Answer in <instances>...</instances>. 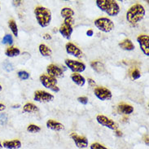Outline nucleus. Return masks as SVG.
Masks as SVG:
<instances>
[{
	"label": "nucleus",
	"instance_id": "f3484780",
	"mask_svg": "<svg viewBox=\"0 0 149 149\" xmlns=\"http://www.w3.org/2000/svg\"><path fill=\"white\" fill-rule=\"evenodd\" d=\"M117 112L123 115H130L134 112V108L127 104H120L117 106Z\"/></svg>",
	"mask_w": 149,
	"mask_h": 149
},
{
	"label": "nucleus",
	"instance_id": "6e6552de",
	"mask_svg": "<svg viewBox=\"0 0 149 149\" xmlns=\"http://www.w3.org/2000/svg\"><path fill=\"white\" fill-rule=\"evenodd\" d=\"M95 95L102 101L110 100L113 97V94L109 89L104 86H98L94 90Z\"/></svg>",
	"mask_w": 149,
	"mask_h": 149
},
{
	"label": "nucleus",
	"instance_id": "f257e3e1",
	"mask_svg": "<svg viewBox=\"0 0 149 149\" xmlns=\"http://www.w3.org/2000/svg\"><path fill=\"white\" fill-rule=\"evenodd\" d=\"M145 9L140 3H135L129 8L126 12V20L130 24H137L145 16Z\"/></svg>",
	"mask_w": 149,
	"mask_h": 149
},
{
	"label": "nucleus",
	"instance_id": "473e14b6",
	"mask_svg": "<svg viewBox=\"0 0 149 149\" xmlns=\"http://www.w3.org/2000/svg\"><path fill=\"white\" fill-rule=\"evenodd\" d=\"M77 101L81 103V104L83 105H86L87 103H88V98L86 96H81L77 98Z\"/></svg>",
	"mask_w": 149,
	"mask_h": 149
},
{
	"label": "nucleus",
	"instance_id": "c9c22d12",
	"mask_svg": "<svg viewBox=\"0 0 149 149\" xmlns=\"http://www.w3.org/2000/svg\"><path fill=\"white\" fill-rule=\"evenodd\" d=\"M87 81H88V83L90 84V86H95V81L93 79H91V78H88Z\"/></svg>",
	"mask_w": 149,
	"mask_h": 149
},
{
	"label": "nucleus",
	"instance_id": "6ab92c4d",
	"mask_svg": "<svg viewBox=\"0 0 149 149\" xmlns=\"http://www.w3.org/2000/svg\"><path fill=\"white\" fill-rule=\"evenodd\" d=\"M71 79L73 82L79 86H83L86 83V79L83 76H81L79 73H73L71 75Z\"/></svg>",
	"mask_w": 149,
	"mask_h": 149
},
{
	"label": "nucleus",
	"instance_id": "ea45409f",
	"mask_svg": "<svg viewBox=\"0 0 149 149\" xmlns=\"http://www.w3.org/2000/svg\"><path fill=\"white\" fill-rule=\"evenodd\" d=\"M144 141H145V143L147 144V146H148V135H146L145 136Z\"/></svg>",
	"mask_w": 149,
	"mask_h": 149
},
{
	"label": "nucleus",
	"instance_id": "9d476101",
	"mask_svg": "<svg viewBox=\"0 0 149 149\" xmlns=\"http://www.w3.org/2000/svg\"><path fill=\"white\" fill-rule=\"evenodd\" d=\"M137 42L139 44L141 51L143 54L148 56H149V36L148 34H140L137 38Z\"/></svg>",
	"mask_w": 149,
	"mask_h": 149
},
{
	"label": "nucleus",
	"instance_id": "c756f323",
	"mask_svg": "<svg viewBox=\"0 0 149 149\" xmlns=\"http://www.w3.org/2000/svg\"><path fill=\"white\" fill-rule=\"evenodd\" d=\"M131 77H132V78H133L134 80H137L139 78H140L141 74H140L139 70V69H134L132 72V73H131Z\"/></svg>",
	"mask_w": 149,
	"mask_h": 149
},
{
	"label": "nucleus",
	"instance_id": "393cba45",
	"mask_svg": "<svg viewBox=\"0 0 149 149\" xmlns=\"http://www.w3.org/2000/svg\"><path fill=\"white\" fill-rule=\"evenodd\" d=\"M91 65L93 69H95L97 73H101L104 69V65L101 62H100V61H93L92 63L91 64Z\"/></svg>",
	"mask_w": 149,
	"mask_h": 149
},
{
	"label": "nucleus",
	"instance_id": "ddd939ff",
	"mask_svg": "<svg viewBox=\"0 0 149 149\" xmlns=\"http://www.w3.org/2000/svg\"><path fill=\"white\" fill-rule=\"evenodd\" d=\"M47 75L49 76L57 78V77H64V71L58 67L56 65H49L47 67Z\"/></svg>",
	"mask_w": 149,
	"mask_h": 149
},
{
	"label": "nucleus",
	"instance_id": "79ce46f5",
	"mask_svg": "<svg viewBox=\"0 0 149 149\" xmlns=\"http://www.w3.org/2000/svg\"><path fill=\"white\" fill-rule=\"evenodd\" d=\"M20 107V104L13 105V106H12V108H13V109H19Z\"/></svg>",
	"mask_w": 149,
	"mask_h": 149
},
{
	"label": "nucleus",
	"instance_id": "9b49d317",
	"mask_svg": "<svg viewBox=\"0 0 149 149\" xmlns=\"http://www.w3.org/2000/svg\"><path fill=\"white\" fill-rule=\"evenodd\" d=\"M70 138L72 139L75 143V145L79 148H86L88 147V139L84 136L78 135L77 134L73 132L70 134Z\"/></svg>",
	"mask_w": 149,
	"mask_h": 149
},
{
	"label": "nucleus",
	"instance_id": "c03bdc74",
	"mask_svg": "<svg viewBox=\"0 0 149 149\" xmlns=\"http://www.w3.org/2000/svg\"><path fill=\"white\" fill-rule=\"evenodd\" d=\"M2 89H3V87H2V86H1V85H0V91H2Z\"/></svg>",
	"mask_w": 149,
	"mask_h": 149
},
{
	"label": "nucleus",
	"instance_id": "412c9836",
	"mask_svg": "<svg viewBox=\"0 0 149 149\" xmlns=\"http://www.w3.org/2000/svg\"><path fill=\"white\" fill-rule=\"evenodd\" d=\"M38 49H39V52H40V54L42 56H52V49L50 48L48 46H47V45L40 44L39 45Z\"/></svg>",
	"mask_w": 149,
	"mask_h": 149
},
{
	"label": "nucleus",
	"instance_id": "b1692460",
	"mask_svg": "<svg viewBox=\"0 0 149 149\" xmlns=\"http://www.w3.org/2000/svg\"><path fill=\"white\" fill-rule=\"evenodd\" d=\"M8 26L13 33V35L16 37L18 36V27H17L16 21L14 20H10L8 21Z\"/></svg>",
	"mask_w": 149,
	"mask_h": 149
},
{
	"label": "nucleus",
	"instance_id": "e433bc0d",
	"mask_svg": "<svg viewBox=\"0 0 149 149\" xmlns=\"http://www.w3.org/2000/svg\"><path fill=\"white\" fill-rule=\"evenodd\" d=\"M115 134L117 135V137H121L122 136V132L120 130H115Z\"/></svg>",
	"mask_w": 149,
	"mask_h": 149
},
{
	"label": "nucleus",
	"instance_id": "4c0bfd02",
	"mask_svg": "<svg viewBox=\"0 0 149 149\" xmlns=\"http://www.w3.org/2000/svg\"><path fill=\"white\" fill-rule=\"evenodd\" d=\"M93 33H94L93 30H91V29H89V30H87V32H86V35L89 37H91L93 35Z\"/></svg>",
	"mask_w": 149,
	"mask_h": 149
},
{
	"label": "nucleus",
	"instance_id": "0eeeda50",
	"mask_svg": "<svg viewBox=\"0 0 149 149\" xmlns=\"http://www.w3.org/2000/svg\"><path fill=\"white\" fill-rule=\"evenodd\" d=\"M96 121H98V123L100 125L107 127L110 130H117L118 129V125H117V122H115L112 119H110V118L106 117V116H104V115H97Z\"/></svg>",
	"mask_w": 149,
	"mask_h": 149
},
{
	"label": "nucleus",
	"instance_id": "5701e85b",
	"mask_svg": "<svg viewBox=\"0 0 149 149\" xmlns=\"http://www.w3.org/2000/svg\"><path fill=\"white\" fill-rule=\"evenodd\" d=\"M61 16L65 19V18H69V17H73L75 12L72 8H64L61 9Z\"/></svg>",
	"mask_w": 149,
	"mask_h": 149
},
{
	"label": "nucleus",
	"instance_id": "4be33fe9",
	"mask_svg": "<svg viewBox=\"0 0 149 149\" xmlns=\"http://www.w3.org/2000/svg\"><path fill=\"white\" fill-rule=\"evenodd\" d=\"M38 111V108L33 103H27L23 106V112L28 113H36Z\"/></svg>",
	"mask_w": 149,
	"mask_h": 149
},
{
	"label": "nucleus",
	"instance_id": "c85d7f7f",
	"mask_svg": "<svg viewBox=\"0 0 149 149\" xmlns=\"http://www.w3.org/2000/svg\"><path fill=\"white\" fill-rule=\"evenodd\" d=\"M90 148L91 149H108L105 146L102 145L99 143H94L91 145L90 146Z\"/></svg>",
	"mask_w": 149,
	"mask_h": 149
},
{
	"label": "nucleus",
	"instance_id": "72a5a7b5",
	"mask_svg": "<svg viewBox=\"0 0 149 149\" xmlns=\"http://www.w3.org/2000/svg\"><path fill=\"white\" fill-rule=\"evenodd\" d=\"M4 69H6L8 72H9V71H12V69H13V68H12V66L11 64H9V63H6V64H4Z\"/></svg>",
	"mask_w": 149,
	"mask_h": 149
},
{
	"label": "nucleus",
	"instance_id": "1a4fd4ad",
	"mask_svg": "<svg viewBox=\"0 0 149 149\" xmlns=\"http://www.w3.org/2000/svg\"><path fill=\"white\" fill-rule=\"evenodd\" d=\"M33 100L39 103H48L54 100V95L45 91H37L34 92Z\"/></svg>",
	"mask_w": 149,
	"mask_h": 149
},
{
	"label": "nucleus",
	"instance_id": "423d86ee",
	"mask_svg": "<svg viewBox=\"0 0 149 149\" xmlns=\"http://www.w3.org/2000/svg\"><path fill=\"white\" fill-rule=\"evenodd\" d=\"M66 66L69 68L73 73H82L86 69V65L80 61H73L70 59H66L65 61Z\"/></svg>",
	"mask_w": 149,
	"mask_h": 149
},
{
	"label": "nucleus",
	"instance_id": "39448f33",
	"mask_svg": "<svg viewBox=\"0 0 149 149\" xmlns=\"http://www.w3.org/2000/svg\"><path fill=\"white\" fill-rule=\"evenodd\" d=\"M95 25L96 28L102 32L109 33L114 29V23L107 17H100L95 20Z\"/></svg>",
	"mask_w": 149,
	"mask_h": 149
},
{
	"label": "nucleus",
	"instance_id": "a211bd4d",
	"mask_svg": "<svg viewBox=\"0 0 149 149\" xmlns=\"http://www.w3.org/2000/svg\"><path fill=\"white\" fill-rule=\"evenodd\" d=\"M119 47L124 51H133L135 48L134 43L128 38H125L119 43Z\"/></svg>",
	"mask_w": 149,
	"mask_h": 149
},
{
	"label": "nucleus",
	"instance_id": "f8f14e48",
	"mask_svg": "<svg viewBox=\"0 0 149 149\" xmlns=\"http://www.w3.org/2000/svg\"><path fill=\"white\" fill-rule=\"evenodd\" d=\"M65 49L66 52L69 55H71L76 58H81L83 56V52H81V50L72 42H67L65 45Z\"/></svg>",
	"mask_w": 149,
	"mask_h": 149
},
{
	"label": "nucleus",
	"instance_id": "4468645a",
	"mask_svg": "<svg viewBox=\"0 0 149 149\" xmlns=\"http://www.w3.org/2000/svg\"><path fill=\"white\" fill-rule=\"evenodd\" d=\"M59 32L61 33V35L65 38H66L67 40H69L71 38V35L73 32V29L72 26L63 24L61 26V28L59 29Z\"/></svg>",
	"mask_w": 149,
	"mask_h": 149
},
{
	"label": "nucleus",
	"instance_id": "2f4dec72",
	"mask_svg": "<svg viewBox=\"0 0 149 149\" xmlns=\"http://www.w3.org/2000/svg\"><path fill=\"white\" fill-rule=\"evenodd\" d=\"M64 24H68L69 26H72L73 27V24H74V19H73V17L65 18V21H64Z\"/></svg>",
	"mask_w": 149,
	"mask_h": 149
},
{
	"label": "nucleus",
	"instance_id": "aec40b11",
	"mask_svg": "<svg viewBox=\"0 0 149 149\" xmlns=\"http://www.w3.org/2000/svg\"><path fill=\"white\" fill-rule=\"evenodd\" d=\"M20 51L19 48L15 47H9L5 51V55L8 57H15L18 56L20 55Z\"/></svg>",
	"mask_w": 149,
	"mask_h": 149
},
{
	"label": "nucleus",
	"instance_id": "7c9ffc66",
	"mask_svg": "<svg viewBox=\"0 0 149 149\" xmlns=\"http://www.w3.org/2000/svg\"><path fill=\"white\" fill-rule=\"evenodd\" d=\"M8 121V115L6 113L0 114V125H4Z\"/></svg>",
	"mask_w": 149,
	"mask_h": 149
},
{
	"label": "nucleus",
	"instance_id": "7ed1b4c3",
	"mask_svg": "<svg viewBox=\"0 0 149 149\" xmlns=\"http://www.w3.org/2000/svg\"><path fill=\"white\" fill-rule=\"evenodd\" d=\"M34 15L38 24L41 27H47L52 21V12L48 8L42 6H38L34 9Z\"/></svg>",
	"mask_w": 149,
	"mask_h": 149
},
{
	"label": "nucleus",
	"instance_id": "f704fd0d",
	"mask_svg": "<svg viewBox=\"0 0 149 149\" xmlns=\"http://www.w3.org/2000/svg\"><path fill=\"white\" fill-rule=\"evenodd\" d=\"M43 38H44L45 40H50V39H52V36L48 34V33H45L44 35H43Z\"/></svg>",
	"mask_w": 149,
	"mask_h": 149
},
{
	"label": "nucleus",
	"instance_id": "bb28decb",
	"mask_svg": "<svg viewBox=\"0 0 149 149\" xmlns=\"http://www.w3.org/2000/svg\"><path fill=\"white\" fill-rule=\"evenodd\" d=\"M2 43H3V44L12 45V43H13V38H12V35H11V34H6V35L3 37V38Z\"/></svg>",
	"mask_w": 149,
	"mask_h": 149
},
{
	"label": "nucleus",
	"instance_id": "f03ea898",
	"mask_svg": "<svg viewBox=\"0 0 149 149\" xmlns=\"http://www.w3.org/2000/svg\"><path fill=\"white\" fill-rule=\"evenodd\" d=\"M95 4L101 11L110 16H116L120 12V7L114 0H96Z\"/></svg>",
	"mask_w": 149,
	"mask_h": 149
},
{
	"label": "nucleus",
	"instance_id": "cd10ccee",
	"mask_svg": "<svg viewBox=\"0 0 149 149\" xmlns=\"http://www.w3.org/2000/svg\"><path fill=\"white\" fill-rule=\"evenodd\" d=\"M17 75L19 77V78H20L21 80H28L29 78V73H27L26 71H23V70L19 71L17 73Z\"/></svg>",
	"mask_w": 149,
	"mask_h": 149
},
{
	"label": "nucleus",
	"instance_id": "58836bf2",
	"mask_svg": "<svg viewBox=\"0 0 149 149\" xmlns=\"http://www.w3.org/2000/svg\"><path fill=\"white\" fill-rule=\"evenodd\" d=\"M5 109H6V106L3 104H0V113L1 112H3Z\"/></svg>",
	"mask_w": 149,
	"mask_h": 149
},
{
	"label": "nucleus",
	"instance_id": "20e7f679",
	"mask_svg": "<svg viewBox=\"0 0 149 149\" xmlns=\"http://www.w3.org/2000/svg\"><path fill=\"white\" fill-rule=\"evenodd\" d=\"M39 80L42 85L47 89H49L55 93L60 91V88L57 86L56 78L49 76L47 74H42L39 77Z\"/></svg>",
	"mask_w": 149,
	"mask_h": 149
},
{
	"label": "nucleus",
	"instance_id": "dca6fc26",
	"mask_svg": "<svg viewBox=\"0 0 149 149\" xmlns=\"http://www.w3.org/2000/svg\"><path fill=\"white\" fill-rule=\"evenodd\" d=\"M3 147L7 149H19L21 148V142L19 139L6 140L3 143Z\"/></svg>",
	"mask_w": 149,
	"mask_h": 149
},
{
	"label": "nucleus",
	"instance_id": "a878e982",
	"mask_svg": "<svg viewBox=\"0 0 149 149\" xmlns=\"http://www.w3.org/2000/svg\"><path fill=\"white\" fill-rule=\"evenodd\" d=\"M40 130H41L40 126H38V125H34V124H30V125H29L28 127H27V131L29 132V133H33V134L38 133Z\"/></svg>",
	"mask_w": 149,
	"mask_h": 149
},
{
	"label": "nucleus",
	"instance_id": "2eb2a0df",
	"mask_svg": "<svg viewBox=\"0 0 149 149\" xmlns=\"http://www.w3.org/2000/svg\"><path fill=\"white\" fill-rule=\"evenodd\" d=\"M47 127L54 131H62L63 130H65V125L62 123L52 119H50L47 121Z\"/></svg>",
	"mask_w": 149,
	"mask_h": 149
},
{
	"label": "nucleus",
	"instance_id": "37998d69",
	"mask_svg": "<svg viewBox=\"0 0 149 149\" xmlns=\"http://www.w3.org/2000/svg\"><path fill=\"white\" fill-rule=\"evenodd\" d=\"M3 148V144H2V143H1V141H0V149Z\"/></svg>",
	"mask_w": 149,
	"mask_h": 149
},
{
	"label": "nucleus",
	"instance_id": "a19ab883",
	"mask_svg": "<svg viewBox=\"0 0 149 149\" xmlns=\"http://www.w3.org/2000/svg\"><path fill=\"white\" fill-rule=\"evenodd\" d=\"M22 3L21 1H13V4L14 5H19V4H20Z\"/></svg>",
	"mask_w": 149,
	"mask_h": 149
}]
</instances>
